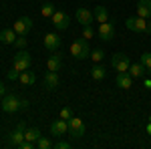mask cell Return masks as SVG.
<instances>
[{
    "mask_svg": "<svg viewBox=\"0 0 151 149\" xmlns=\"http://www.w3.org/2000/svg\"><path fill=\"white\" fill-rule=\"evenodd\" d=\"M26 107H28V101L20 99V97L14 95V93H8V95L2 97V111H4V113H16V111L26 109Z\"/></svg>",
    "mask_w": 151,
    "mask_h": 149,
    "instance_id": "1",
    "label": "cell"
},
{
    "mask_svg": "<svg viewBox=\"0 0 151 149\" xmlns=\"http://www.w3.org/2000/svg\"><path fill=\"white\" fill-rule=\"evenodd\" d=\"M70 55L77 58V60H83V58L91 57V48H89V40L87 38H77L73 45H70Z\"/></svg>",
    "mask_w": 151,
    "mask_h": 149,
    "instance_id": "2",
    "label": "cell"
},
{
    "mask_svg": "<svg viewBox=\"0 0 151 149\" xmlns=\"http://www.w3.org/2000/svg\"><path fill=\"white\" fill-rule=\"evenodd\" d=\"M30 63H32V58H30V55L26 53V48H20L14 57H12V67L16 71H26V69H30Z\"/></svg>",
    "mask_w": 151,
    "mask_h": 149,
    "instance_id": "3",
    "label": "cell"
},
{
    "mask_svg": "<svg viewBox=\"0 0 151 149\" xmlns=\"http://www.w3.org/2000/svg\"><path fill=\"white\" fill-rule=\"evenodd\" d=\"M125 26H127L129 30H133V32H149V22H147V18H141V16H129L127 20H125Z\"/></svg>",
    "mask_w": 151,
    "mask_h": 149,
    "instance_id": "4",
    "label": "cell"
},
{
    "mask_svg": "<svg viewBox=\"0 0 151 149\" xmlns=\"http://www.w3.org/2000/svg\"><path fill=\"white\" fill-rule=\"evenodd\" d=\"M111 65H113V69H115L117 73H127V71H129V65H131V60H129L127 55L117 53V55H113V58H111Z\"/></svg>",
    "mask_w": 151,
    "mask_h": 149,
    "instance_id": "5",
    "label": "cell"
},
{
    "mask_svg": "<svg viewBox=\"0 0 151 149\" xmlns=\"http://www.w3.org/2000/svg\"><path fill=\"white\" fill-rule=\"evenodd\" d=\"M69 131L73 137L81 139L85 133H87V127H85V123H83V119H79V117H70L69 119Z\"/></svg>",
    "mask_w": 151,
    "mask_h": 149,
    "instance_id": "6",
    "label": "cell"
},
{
    "mask_svg": "<svg viewBox=\"0 0 151 149\" xmlns=\"http://www.w3.org/2000/svg\"><path fill=\"white\" fill-rule=\"evenodd\" d=\"M50 20H52V24H55V28L67 30L69 24H70V16L67 14V12H63V10H55V14L50 16Z\"/></svg>",
    "mask_w": 151,
    "mask_h": 149,
    "instance_id": "7",
    "label": "cell"
},
{
    "mask_svg": "<svg viewBox=\"0 0 151 149\" xmlns=\"http://www.w3.org/2000/svg\"><path fill=\"white\" fill-rule=\"evenodd\" d=\"M12 28L16 30V35H28L30 32V28H32V18H28V16H22V18H18L16 22L12 24Z\"/></svg>",
    "mask_w": 151,
    "mask_h": 149,
    "instance_id": "8",
    "label": "cell"
},
{
    "mask_svg": "<svg viewBox=\"0 0 151 149\" xmlns=\"http://www.w3.org/2000/svg\"><path fill=\"white\" fill-rule=\"evenodd\" d=\"M50 133H52L55 137H63V135H67V133H69V121L58 117L57 121L50 125Z\"/></svg>",
    "mask_w": 151,
    "mask_h": 149,
    "instance_id": "9",
    "label": "cell"
},
{
    "mask_svg": "<svg viewBox=\"0 0 151 149\" xmlns=\"http://www.w3.org/2000/svg\"><path fill=\"white\" fill-rule=\"evenodd\" d=\"M99 36H101L103 40H107V42L113 40V38H115V24L109 22V20H107V22H101L99 24Z\"/></svg>",
    "mask_w": 151,
    "mask_h": 149,
    "instance_id": "10",
    "label": "cell"
},
{
    "mask_svg": "<svg viewBox=\"0 0 151 149\" xmlns=\"http://www.w3.org/2000/svg\"><path fill=\"white\" fill-rule=\"evenodd\" d=\"M42 42H45V48H47L48 53H55V50H58V46H60V36L55 35V32H48V35H45Z\"/></svg>",
    "mask_w": 151,
    "mask_h": 149,
    "instance_id": "11",
    "label": "cell"
},
{
    "mask_svg": "<svg viewBox=\"0 0 151 149\" xmlns=\"http://www.w3.org/2000/svg\"><path fill=\"white\" fill-rule=\"evenodd\" d=\"M22 141H24V131L16 127L14 131H10V133H8V141H6V143H8V147H18Z\"/></svg>",
    "mask_w": 151,
    "mask_h": 149,
    "instance_id": "12",
    "label": "cell"
},
{
    "mask_svg": "<svg viewBox=\"0 0 151 149\" xmlns=\"http://www.w3.org/2000/svg\"><path fill=\"white\" fill-rule=\"evenodd\" d=\"M45 89L47 91H55L58 87V73H55V71H47V75H45Z\"/></svg>",
    "mask_w": 151,
    "mask_h": 149,
    "instance_id": "13",
    "label": "cell"
},
{
    "mask_svg": "<svg viewBox=\"0 0 151 149\" xmlns=\"http://www.w3.org/2000/svg\"><path fill=\"white\" fill-rule=\"evenodd\" d=\"M75 16H77V20L83 24V26H87V24H91L95 20V16H93V12L91 10H87V8H79V10L75 12Z\"/></svg>",
    "mask_w": 151,
    "mask_h": 149,
    "instance_id": "14",
    "label": "cell"
},
{
    "mask_svg": "<svg viewBox=\"0 0 151 149\" xmlns=\"http://www.w3.org/2000/svg\"><path fill=\"white\" fill-rule=\"evenodd\" d=\"M16 38H18V35L14 28H2L0 30V42H4V45H14Z\"/></svg>",
    "mask_w": 151,
    "mask_h": 149,
    "instance_id": "15",
    "label": "cell"
},
{
    "mask_svg": "<svg viewBox=\"0 0 151 149\" xmlns=\"http://www.w3.org/2000/svg\"><path fill=\"white\" fill-rule=\"evenodd\" d=\"M137 16L151 18V0H139L137 2Z\"/></svg>",
    "mask_w": 151,
    "mask_h": 149,
    "instance_id": "16",
    "label": "cell"
},
{
    "mask_svg": "<svg viewBox=\"0 0 151 149\" xmlns=\"http://www.w3.org/2000/svg\"><path fill=\"white\" fill-rule=\"evenodd\" d=\"M117 87H121V89H131V85H133V77L129 75V73H117Z\"/></svg>",
    "mask_w": 151,
    "mask_h": 149,
    "instance_id": "17",
    "label": "cell"
},
{
    "mask_svg": "<svg viewBox=\"0 0 151 149\" xmlns=\"http://www.w3.org/2000/svg\"><path fill=\"white\" fill-rule=\"evenodd\" d=\"M127 73L133 77V79H143V77H145V73H147V69H145L141 63H133V65H129Z\"/></svg>",
    "mask_w": 151,
    "mask_h": 149,
    "instance_id": "18",
    "label": "cell"
},
{
    "mask_svg": "<svg viewBox=\"0 0 151 149\" xmlns=\"http://www.w3.org/2000/svg\"><path fill=\"white\" fill-rule=\"evenodd\" d=\"M60 65H63L60 55H58V53H52V55L48 57V60H47V71H55V73H57V71L60 69Z\"/></svg>",
    "mask_w": 151,
    "mask_h": 149,
    "instance_id": "19",
    "label": "cell"
},
{
    "mask_svg": "<svg viewBox=\"0 0 151 149\" xmlns=\"http://www.w3.org/2000/svg\"><path fill=\"white\" fill-rule=\"evenodd\" d=\"M93 16H95V20H97L99 24H101V22H107V20H109V10H107L105 6H95Z\"/></svg>",
    "mask_w": 151,
    "mask_h": 149,
    "instance_id": "20",
    "label": "cell"
},
{
    "mask_svg": "<svg viewBox=\"0 0 151 149\" xmlns=\"http://www.w3.org/2000/svg\"><path fill=\"white\" fill-rule=\"evenodd\" d=\"M91 77H93L95 81H103L105 77H107V71H105V67L101 63H95V67L91 69Z\"/></svg>",
    "mask_w": 151,
    "mask_h": 149,
    "instance_id": "21",
    "label": "cell"
},
{
    "mask_svg": "<svg viewBox=\"0 0 151 149\" xmlns=\"http://www.w3.org/2000/svg\"><path fill=\"white\" fill-rule=\"evenodd\" d=\"M18 81H20L22 85H35V83H36V75L32 73V71H28V69H26V71H22V73H20Z\"/></svg>",
    "mask_w": 151,
    "mask_h": 149,
    "instance_id": "22",
    "label": "cell"
},
{
    "mask_svg": "<svg viewBox=\"0 0 151 149\" xmlns=\"http://www.w3.org/2000/svg\"><path fill=\"white\" fill-rule=\"evenodd\" d=\"M40 137V131L36 129V127H26V131H24V139H28V141H38Z\"/></svg>",
    "mask_w": 151,
    "mask_h": 149,
    "instance_id": "23",
    "label": "cell"
},
{
    "mask_svg": "<svg viewBox=\"0 0 151 149\" xmlns=\"http://www.w3.org/2000/svg\"><path fill=\"white\" fill-rule=\"evenodd\" d=\"M36 147L38 149H52L55 147V141H50L48 137H42V135H40L38 141H36Z\"/></svg>",
    "mask_w": 151,
    "mask_h": 149,
    "instance_id": "24",
    "label": "cell"
},
{
    "mask_svg": "<svg viewBox=\"0 0 151 149\" xmlns=\"http://www.w3.org/2000/svg\"><path fill=\"white\" fill-rule=\"evenodd\" d=\"M40 14H42L45 18H50V16L55 14V4H52V2H45L42 8H40Z\"/></svg>",
    "mask_w": 151,
    "mask_h": 149,
    "instance_id": "25",
    "label": "cell"
},
{
    "mask_svg": "<svg viewBox=\"0 0 151 149\" xmlns=\"http://www.w3.org/2000/svg\"><path fill=\"white\" fill-rule=\"evenodd\" d=\"M139 63L147 69V73H151V53H143L139 58Z\"/></svg>",
    "mask_w": 151,
    "mask_h": 149,
    "instance_id": "26",
    "label": "cell"
},
{
    "mask_svg": "<svg viewBox=\"0 0 151 149\" xmlns=\"http://www.w3.org/2000/svg\"><path fill=\"white\" fill-rule=\"evenodd\" d=\"M91 58H93L95 63H101L105 58V53L101 50V48H95V50H91Z\"/></svg>",
    "mask_w": 151,
    "mask_h": 149,
    "instance_id": "27",
    "label": "cell"
},
{
    "mask_svg": "<svg viewBox=\"0 0 151 149\" xmlns=\"http://www.w3.org/2000/svg\"><path fill=\"white\" fill-rule=\"evenodd\" d=\"M26 45H28V40L24 38V35H18V38L14 40V46H16L18 50H20V48H26Z\"/></svg>",
    "mask_w": 151,
    "mask_h": 149,
    "instance_id": "28",
    "label": "cell"
},
{
    "mask_svg": "<svg viewBox=\"0 0 151 149\" xmlns=\"http://www.w3.org/2000/svg\"><path fill=\"white\" fill-rule=\"evenodd\" d=\"M93 36H95V30L91 28V24L83 26V38H87V40H89V38H93Z\"/></svg>",
    "mask_w": 151,
    "mask_h": 149,
    "instance_id": "29",
    "label": "cell"
},
{
    "mask_svg": "<svg viewBox=\"0 0 151 149\" xmlns=\"http://www.w3.org/2000/svg\"><path fill=\"white\" fill-rule=\"evenodd\" d=\"M58 117H60V119H67V121H69L70 117H73V111H70V107H63V109H60V115H58Z\"/></svg>",
    "mask_w": 151,
    "mask_h": 149,
    "instance_id": "30",
    "label": "cell"
},
{
    "mask_svg": "<svg viewBox=\"0 0 151 149\" xmlns=\"http://www.w3.org/2000/svg\"><path fill=\"white\" fill-rule=\"evenodd\" d=\"M6 77H8L10 81H18V77H20V71H16L14 67H12V69L8 71V75H6Z\"/></svg>",
    "mask_w": 151,
    "mask_h": 149,
    "instance_id": "31",
    "label": "cell"
},
{
    "mask_svg": "<svg viewBox=\"0 0 151 149\" xmlns=\"http://www.w3.org/2000/svg\"><path fill=\"white\" fill-rule=\"evenodd\" d=\"M69 147H70L69 141H57L55 143V149H69Z\"/></svg>",
    "mask_w": 151,
    "mask_h": 149,
    "instance_id": "32",
    "label": "cell"
},
{
    "mask_svg": "<svg viewBox=\"0 0 151 149\" xmlns=\"http://www.w3.org/2000/svg\"><path fill=\"white\" fill-rule=\"evenodd\" d=\"M4 95H6V87H4V83H0V101H2Z\"/></svg>",
    "mask_w": 151,
    "mask_h": 149,
    "instance_id": "33",
    "label": "cell"
},
{
    "mask_svg": "<svg viewBox=\"0 0 151 149\" xmlns=\"http://www.w3.org/2000/svg\"><path fill=\"white\" fill-rule=\"evenodd\" d=\"M143 87H145V89H151V79H145V81H143Z\"/></svg>",
    "mask_w": 151,
    "mask_h": 149,
    "instance_id": "34",
    "label": "cell"
},
{
    "mask_svg": "<svg viewBox=\"0 0 151 149\" xmlns=\"http://www.w3.org/2000/svg\"><path fill=\"white\" fill-rule=\"evenodd\" d=\"M16 127H18V129H22V131H26V123H24V121H20Z\"/></svg>",
    "mask_w": 151,
    "mask_h": 149,
    "instance_id": "35",
    "label": "cell"
},
{
    "mask_svg": "<svg viewBox=\"0 0 151 149\" xmlns=\"http://www.w3.org/2000/svg\"><path fill=\"white\" fill-rule=\"evenodd\" d=\"M147 133L151 135V121H149V125H147Z\"/></svg>",
    "mask_w": 151,
    "mask_h": 149,
    "instance_id": "36",
    "label": "cell"
},
{
    "mask_svg": "<svg viewBox=\"0 0 151 149\" xmlns=\"http://www.w3.org/2000/svg\"><path fill=\"white\" fill-rule=\"evenodd\" d=\"M149 20H151V18H149ZM149 30H151V22H149Z\"/></svg>",
    "mask_w": 151,
    "mask_h": 149,
    "instance_id": "37",
    "label": "cell"
}]
</instances>
